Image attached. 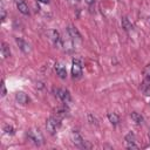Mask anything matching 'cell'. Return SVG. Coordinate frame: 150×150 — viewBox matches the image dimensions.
Masks as SVG:
<instances>
[{"mask_svg": "<svg viewBox=\"0 0 150 150\" xmlns=\"http://www.w3.org/2000/svg\"><path fill=\"white\" fill-rule=\"evenodd\" d=\"M61 117L59 116H50L47 121H46V129L50 135H54L56 132V130L59 129L60 124H61Z\"/></svg>", "mask_w": 150, "mask_h": 150, "instance_id": "1", "label": "cell"}, {"mask_svg": "<svg viewBox=\"0 0 150 150\" xmlns=\"http://www.w3.org/2000/svg\"><path fill=\"white\" fill-rule=\"evenodd\" d=\"M27 138L28 141H30L32 143L36 144V145H40L43 143V136L41 134V131L39 129H32L27 132Z\"/></svg>", "mask_w": 150, "mask_h": 150, "instance_id": "2", "label": "cell"}, {"mask_svg": "<svg viewBox=\"0 0 150 150\" xmlns=\"http://www.w3.org/2000/svg\"><path fill=\"white\" fill-rule=\"evenodd\" d=\"M71 75L74 79H79L82 75V63L79 59H74L71 62Z\"/></svg>", "mask_w": 150, "mask_h": 150, "instance_id": "3", "label": "cell"}, {"mask_svg": "<svg viewBox=\"0 0 150 150\" xmlns=\"http://www.w3.org/2000/svg\"><path fill=\"white\" fill-rule=\"evenodd\" d=\"M55 93H56V96H57V97H59L63 103L68 104V103L71 101L70 94H69V91H68L67 89H56V90H55Z\"/></svg>", "mask_w": 150, "mask_h": 150, "instance_id": "4", "label": "cell"}, {"mask_svg": "<svg viewBox=\"0 0 150 150\" xmlns=\"http://www.w3.org/2000/svg\"><path fill=\"white\" fill-rule=\"evenodd\" d=\"M71 139H73V143L76 145V146H79V148H84L86 146V142H84V139L82 138V136L80 135V132L79 131H73L71 132Z\"/></svg>", "mask_w": 150, "mask_h": 150, "instance_id": "5", "label": "cell"}, {"mask_svg": "<svg viewBox=\"0 0 150 150\" xmlns=\"http://www.w3.org/2000/svg\"><path fill=\"white\" fill-rule=\"evenodd\" d=\"M15 4H16V8L19 9V12L21 14L29 15V7L25 0H15Z\"/></svg>", "mask_w": 150, "mask_h": 150, "instance_id": "6", "label": "cell"}, {"mask_svg": "<svg viewBox=\"0 0 150 150\" xmlns=\"http://www.w3.org/2000/svg\"><path fill=\"white\" fill-rule=\"evenodd\" d=\"M15 100L19 104L21 105H26L28 102H29V97L27 96V94H25L23 91H18L15 94Z\"/></svg>", "mask_w": 150, "mask_h": 150, "instance_id": "7", "label": "cell"}, {"mask_svg": "<svg viewBox=\"0 0 150 150\" xmlns=\"http://www.w3.org/2000/svg\"><path fill=\"white\" fill-rule=\"evenodd\" d=\"M125 142H127V146L129 149H138V145L135 143V135L132 132H129L125 136Z\"/></svg>", "mask_w": 150, "mask_h": 150, "instance_id": "8", "label": "cell"}, {"mask_svg": "<svg viewBox=\"0 0 150 150\" xmlns=\"http://www.w3.org/2000/svg\"><path fill=\"white\" fill-rule=\"evenodd\" d=\"M55 71L59 75L60 79H66L67 77V70H66V67L62 63H55Z\"/></svg>", "mask_w": 150, "mask_h": 150, "instance_id": "9", "label": "cell"}, {"mask_svg": "<svg viewBox=\"0 0 150 150\" xmlns=\"http://www.w3.org/2000/svg\"><path fill=\"white\" fill-rule=\"evenodd\" d=\"M67 33H68V35L71 38V39H77V40H80L81 39V34L79 33V30H77V28L76 27H74V26H68L67 27Z\"/></svg>", "mask_w": 150, "mask_h": 150, "instance_id": "10", "label": "cell"}, {"mask_svg": "<svg viewBox=\"0 0 150 150\" xmlns=\"http://www.w3.org/2000/svg\"><path fill=\"white\" fill-rule=\"evenodd\" d=\"M47 35L49 36V40L54 43V45H57L60 42V34L55 30V29H50L47 32Z\"/></svg>", "mask_w": 150, "mask_h": 150, "instance_id": "11", "label": "cell"}, {"mask_svg": "<svg viewBox=\"0 0 150 150\" xmlns=\"http://www.w3.org/2000/svg\"><path fill=\"white\" fill-rule=\"evenodd\" d=\"M16 43L19 45L20 49H21L23 53H29V52H30V46H29V43L26 42L25 40H22V39H20V38H16Z\"/></svg>", "mask_w": 150, "mask_h": 150, "instance_id": "12", "label": "cell"}, {"mask_svg": "<svg viewBox=\"0 0 150 150\" xmlns=\"http://www.w3.org/2000/svg\"><path fill=\"white\" fill-rule=\"evenodd\" d=\"M121 23H122V28H123L124 30L129 32V30H131V29H132V23L129 21V19H128L127 16H123V18H122Z\"/></svg>", "mask_w": 150, "mask_h": 150, "instance_id": "13", "label": "cell"}, {"mask_svg": "<svg viewBox=\"0 0 150 150\" xmlns=\"http://www.w3.org/2000/svg\"><path fill=\"white\" fill-rule=\"evenodd\" d=\"M108 120L112 125H117L120 123V116L116 112H109L108 114Z\"/></svg>", "mask_w": 150, "mask_h": 150, "instance_id": "14", "label": "cell"}, {"mask_svg": "<svg viewBox=\"0 0 150 150\" xmlns=\"http://www.w3.org/2000/svg\"><path fill=\"white\" fill-rule=\"evenodd\" d=\"M1 55H2L4 59H6V57H8V56L11 55L9 47H8V45H7L6 42H2V43H1Z\"/></svg>", "mask_w": 150, "mask_h": 150, "instance_id": "15", "label": "cell"}, {"mask_svg": "<svg viewBox=\"0 0 150 150\" xmlns=\"http://www.w3.org/2000/svg\"><path fill=\"white\" fill-rule=\"evenodd\" d=\"M130 117H131V120L136 123V124H142L143 123V116L141 115V114H138V112H131L130 114Z\"/></svg>", "mask_w": 150, "mask_h": 150, "instance_id": "16", "label": "cell"}, {"mask_svg": "<svg viewBox=\"0 0 150 150\" xmlns=\"http://www.w3.org/2000/svg\"><path fill=\"white\" fill-rule=\"evenodd\" d=\"M4 131H5L6 134H9V135H13V134H14V129H13L12 125H5V127H4Z\"/></svg>", "mask_w": 150, "mask_h": 150, "instance_id": "17", "label": "cell"}, {"mask_svg": "<svg viewBox=\"0 0 150 150\" xmlns=\"http://www.w3.org/2000/svg\"><path fill=\"white\" fill-rule=\"evenodd\" d=\"M143 74H144V76H145V79L150 82V66H148V67H145V68H144Z\"/></svg>", "mask_w": 150, "mask_h": 150, "instance_id": "18", "label": "cell"}, {"mask_svg": "<svg viewBox=\"0 0 150 150\" xmlns=\"http://www.w3.org/2000/svg\"><path fill=\"white\" fill-rule=\"evenodd\" d=\"M1 88H2V91H1V96H5V95L7 94V90H6V86H5V82H4V80H2V82H1Z\"/></svg>", "mask_w": 150, "mask_h": 150, "instance_id": "19", "label": "cell"}, {"mask_svg": "<svg viewBox=\"0 0 150 150\" xmlns=\"http://www.w3.org/2000/svg\"><path fill=\"white\" fill-rule=\"evenodd\" d=\"M6 20V11H5V8L1 6V21L4 22Z\"/></svg>", "mask_w": 150, "mask_h": 150, "instance_id": "20", "label": "cell"}, {"mask_svg": "<svg viewBox=\"0 0 150 150\" xmlns=\"http://www.w3.org/2000/svg\"><path fill=\"white\" fill-rule=\"evenodd\" d=\"M84 1L87 2L88 6H91V5H94V2H95V0H84Z\"/></svg>", "mask_w": 150, "mask_h": 150, "instance_id": "21", "label": "cell"}, {"mask_svg": "<svg viewBox=\"0 0 150 150\" xmlns=\"http://www.w3.org/2000/svg\"><path fill=\"white\" fill-rule=\"evenodd\" d=\"M39 2H41V4H48L49 2V0H38Z\"/></svg>", "mask_w": 150, "mask_h": 150, "instance_id": "22", "label": "cell"}, {"mask_svg": "<svg viewBox=\"0 0 150 150\" xmlns=\"http://www.w3.org/2000/svg\"><path fill=\"white\" fill-rule=\"evenodd\" d=\"M149 138H150V129H149Z\"/></svg>", "mask_w": 150, "mask_h": 150, "instance_id": "23", "label": "cell"}]
</instances>
